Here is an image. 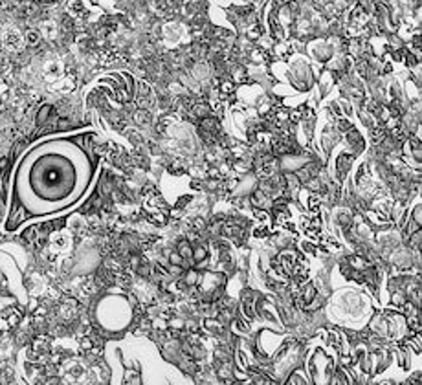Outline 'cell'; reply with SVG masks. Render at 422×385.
I'll use <instances>...</instances> for the list:
<instances>
[{
  "instance_id": "cell-1",
  "label": "cell",
  "mask_w": 422,
  "mask_h": 385,
  "mask_svg": "<svg viewBox=\"0 0 422 385\" xmlns=\"http://www.w3.org/2000/svg\"><path fill=\"white\" fill-rule=\"evenodd\" d=\"M28 40H30L31 44H37L39 42V35H37L35 31H30V33H28Z\"/></svg>"
},
{
  "instance_id": "cell-2",
  "label": "cell",
  "mask_w": 422,
  "mask_h": 385,
  "mask_svg": "<svg viewBox=\"0 0 422 385\" xmlns=\"http://www.w3.org/2000/svg\"><path fill=\"white\" fill-rule=\"evenodd\" d=\"M40 2H53V0H40Z\"/></svg>"
}]
</instances>
